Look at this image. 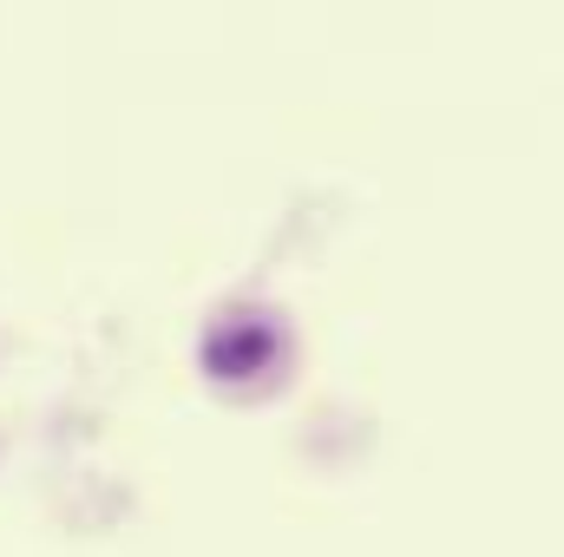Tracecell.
<instances>
[{
    "label": "cell",
    "mask_w": 564,
    "mask_h": 557,
    "mask_svg": "<svg viewBox=\"0 0 564 557\" xmlns=\"http://www.w3.org/2000/svg\"><path fill=\"white\" fill-rule=\"evenodd\" d=\"M276 354H282V335L263 315H224V321L204 335V368H210L217 381H250V374H263Z\"/></svg>",
    "instance_id": "1"
}]
</instances>
